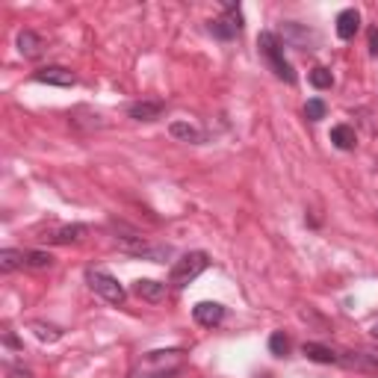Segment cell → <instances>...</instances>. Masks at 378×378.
Returning a JSON list of instances; mask_svg holds the SVG:
<instances>
[{
    "label": "cell",
    "instance_id": "1",
    "mask_svg": "<svg viewBox=\"0 0 378 378\" xmlns=\"http://www.w3.org/2000/svg\"><path fill=\"white\" fill-rule=\"evenodd\" d=\"M119 252L127 257H139V260H151V263H166L175 257V249L169 242H151L145 237H116Z\"/></svg>",
    "mask_w": 378,
    "mask_h": 378
},
{
    "label": "cell",
    "instance_id": "2",
    "mask_svg": "<svg viewBox=\"0 0 378 378\" xmlns=\"http://www.w3.org/2000/svg\"><path fill=\"white\" fill-rule=\"evenodd\" d=\"M257 47H260V57L269 62V69L278 80H284V83H295V71H293V65L284 59V47L281 42H278L275 33H260L257 36Z\"/></svg>",
    "mask_w": 378,
    "mask_h": 378
},
{
    "label": "cell",
    "instance_id": "3",
    "mask_svg": "<svg viewBox=\"0 0 378 378\" xmlns=\"http://www.w3.org/2000/svg\"><path fill=\"white\" fill-rule=\"evenodd\" d=\"M184 358H187L184 349L148 352L142 358V364H139V372H142V378H166V375H175L180 367H184Z\"/></svg>",
    "mask_w": 378,
    "mask_h": 378
},
{
    "label": "cell",
    "instance_id": "4",
    "mask_svg": "<svg viewBox=\"0 0 378 378\" xmlns=\"http://www.w3.org/2000/svg\"><path fill=\"white\" fill-rule=\"evenodd\" d=\"M207 266H210L207 252H189V254H184L180 260H175V266H172V272H169V284H172V287H187V284H192Z\"/></svg>",
    "mask_w": 378,
    "mask_h": 378
},
{
    "label": "cell",
    "instance_id": "5",
    "mask_svg": "<svg viewBox=\"0 0 378 378\" xmlns=\"http://www.w3.org/2000/svg\"><path fill=\"white\" fill-rule=\"evenodd\" d=\"M86 281H89V287L101 295V299H107V302H112V305H122L124 299H127V293H124V287L119 284V278H112L110 272H104V269H89L86 272Z\"/></svg>",
    "mask_w": 378,
    "mask_h": 378
},
{
    "label": "cell",
    "instance_id": "6",
    "mask_svg": "<svg viewBox=\"0 0 378 378\" xmlns=\"http://www.w3.org/2000/svg\"><path fill=\"white\" fill-rule=\"evenodd\" d=\"M210 33L216 39H222V42H231L242 33V15H240V9L231 4V0H225V15L222 18L210 21Z\"/></svg>",
    "mask_w": 378,
    "mask_h": 378
},
{
    "label": "cell",
    "instance_id": "7",
    "mask_svg": "<svg viewBox=\"0 0 378 378\" xmlns=\"http://www.w3.org/2000/svg\"><path fill=\"white\" fill-rule=\"evenodd\" d=\"M33 80L36 83H47V86H74L77 77L71 69H65V65H45V69H39L36 74H33Z\"/></svg>",
    "mask_w": 378,
    "mask_h": 378
},
{
    "label": "cell",
    "instance_id": "8",
    "mask_svg": "<svg viewBox=\"0 0 378 378\" xmlns=\"http://www.w3.org/2000/svg\"><path fill=\"white\" fill-rule=\"evenodd\" d=\"M192 317H195V322H199V325L213 328V325H219L225 319V307L216 305V302H199L192 307Z\"/></svg>",
    "mask_w": 378,
    "mask_h": 378
},
{
    "label": "cell",
    "instance_id": "9",
    "mask_svg": "<svg viewBox=\"0 0 378 378\" xmlns=\"http://www.w3.org/2000/svg\"><path fill=\"white\" fill-rule=\"evenodd\" d=\"M86 234H89V228H86V225H62V228H57V231L45 234L42 240L54 242V245H69V242H80Z\"/></svg>",
    "mask_w": 378,
    "mask_h": 378
},
{
    "label": "cell",
    "instance_id": "10",
    "mask_svg": "<svg viewBox=\"0 0 378 378\" xmlns=\"http://www.w3.org/2000/svg\"><path fill=\"white\" fill-rule=\"evenodd\" d=\"M302 355L307 360H314V364H340V352L331 346H322V343H305Z\"/></svg>",
    "mask_w": 378,
    "mask_h": 378
},
{
    "label": "cell",
    "instance_id": "11",
    "mask_svg": "<svg viewBox=\"0 0 378 378\" xmlns=\"http://www.w3.org/2000/svg\"><path fill=\"white\" fill-rule=\"evenodd\" d=\"M163 112V101H134L127 104V116L134 122H154Z\"/></svg>",
    "mask_w": 378,
    "mask_h": 378
},
{
    "label": "cell",
    "instance_id": "12",
    "mask_svg": "<svg viewBox=\"0 0 378 378\" xmlns=\"http://www.w3.org/2000/svg\"><path fill=\"white\" fill-rule=\"evenodd\" d=\"M134 295H139L142 302H163L166 299V284L160 281H151V278H139V281L134 284Z\"/></svg>",
    "mask_w": 378,
    "mask_h": 378
},
{
    "label": "cell",
    "instance_id": "13",
    "mask_svg": "<svg viewBox=\"0 0 378 378\" xmlns=\"http://www.w3.org/2000/svg\"><path fill=\"white\" fill-rule=\"evenodd\" d=\"M358 30H360V12L358 9H343L337 15V36L340 39H355Z\"/></svg>",
    "mask_w": 378,
    "mask_h": 378
},
{
    "label": "cell",
    "instance_id": "14",
    "mask_svg": "<svg viewBox=\"0 0 378 378\" xmlns=\"http://www.w3.org/2000/svg\"><path fill=\"white\" fill-rule=\"evenodd\" d=\"M42 47H45V42H42L39 33H33V30H21L18 33V51H21L24 59H36L42 54Z\"/></svg>",
    "mask_w": 378,
    "mask_h": 378
},
{
    "label": "cell",
    "instance_id": "15",
    "mask_svg": "<svg viewBox=\"0 0 378 378\" xmlns=\"http://www.w3.org/2000/svg\"><path fill=\"white\" fill-rule=\"evenodd\" d=\"M169 134L175 136V139H180V142H204V134L195 124H189V122H172L169 124Z\"/></svg>",
    "mask_w": 378,
    "mask_h": 378
},
{
    "label": "cell",
    "instance_id": "16",
    "mask_svg": "<svg viewBox=\"0 0 378 378\" xmlns=\"http://www.w3.org/2000/svg\"><path fill=\"white\" fill-rule=\"evenodd\" d=\"M24 266H27V252H21V249H4L0 252V272L4 275L15 272V269H24Z\"/></svg>",
    "mask_w": 378,
    "mask_h": 378
},
{
    "label": "cell",
    "instance_id": "17",
    "mask_svg": "<svg viewBox=\"0 0 378 378\" xmlns=\"http://www.w3.org/2000/svg\"><path fill=\"white\" fill-rule=\"evenodd\" d=\"M331 142L340 148V151H352V148L358 145V136H355V130L349 124H337V127H331Z\"/></svg>",
    "mask_w": 378,
    "mask_h": 378
},
{
    "label": "cell",
    "instance_id": "18",
    "mask_svg": "<svg viewBox=\"0 0 378 378\" xmlns=\"http://www.w3.org/2000/svg\"><path fill=\"white\" fill-rule=\"evenodd\" d=\"M30 331L36 334L39 340H45V343H57V340L62 337V328H57V325H45V322H33V325H30Z\"/></svg>",
    "mask_w": 378,
    "mask_h": 378
},
{
    "label": "cell",
    "instance_id": "19",
    "mask_svg": "<svg viewBox=\"0 0 378 378\" xmlns=\"http://www.w3.org/2000/svg\"><path fill=\"white\" fill-rule=\"evenodd\" d=\"M54 254L51 252H27V269H51Z\"/></svg>",
    "mask_w": 378,
    "mask_h": 378
},
{
    "label": "cell",
    "instance_id": "20",
    "mask_svg": "<svg viewBox=\"0 0 378 378\" xmlns=\"http://www.w3.org/2000/svg\"><path fill=\"white\" fill-rule=\"evenodd\" d=\"M269 352H272L275 358H284V355L290 352V337H287L284 331H275V334L269 337Z\"/></svg>",
    "mask_w": 378,
    "mask_h": 378
},
{
    "label": "cell",
    "instance_id": "21",
    "mask_svg": "<svg viewBox=\"0 0 378 378\" xmlns=\"http://www.w3.org/2000/svg\"><path fill=\"white\" fill-rule=\"evenodd\" d=\"M310 83H314L317 89H331L334 86V77L328 69H322V65H317L314 71H310Z\"/></svg>",
    "mask_w": 378,
    "mask_h": 378
},
{
    "label": "cell",
    "instance_id": "22",
    "mask_svg": "<svg viewBox=\"0 0 378 378\" xmlns=\"http://www.w3.org/2000/svg\"><path fill=\"white\" fill-rule=\"evenodd\" d=\"M325 101H319V98H310V101L305 104V116L310 119V122H319V119H325Z\"/></svg>",
    "mask_w": 378,
    "mask_h": 378
},
{
    "label": "cell",
    "instance_id": "23",
    "mask_svg": "<svg viewBox=\"0 0 378 378\" xmlns=\"http://www.w3.org/2000/svg\"><path fill=\"white\" fill-rule=\"evenodd\" d=\"M370 54L378 57V30H375V27L370 30Z\"/></svg>",
    "mask_w": 378,
    "mask_h": 378
},
{
    "label": "cell",
    "instance_id": "24",
    "mask_svg": "<svg viewBox=\"0 0 378 378\" xmlns=\"http://www.w3.org/2000/svg\"><path fill=\"white\" fill-rule=\"evenodd\" d=\"M9 375H12V378H33L27 370H18V367H12V370H9Z\"/></svg>",
    "mask_w": 378,
    "mask_h": 378
},
{
    "label": "cell",
    "instance_id": "25",
    "mask_svg": "<svg viewBox=\"0 0 378 378\" xmlns=\"http://www.w3.org/2000/svg\"><path fill=\"white\" fill-rule=\"evenodd\" d=\"M4 343H6V346H12V349H21V343H18V340H15L12 334H6V337H4Z\"/></svg>",
    "mask_w": 378,
    "mask_h": 378
},
{
    "label": "cell",
    "instance_id": "26",
    "mask_svg": "<svg viewBox=\"0 0 378 378\" xmlns=\"http://www.w3.org/2000/svg\"><path fill=\"white\" fill-rule=\"evenodd\" d=\"M372 334H375V337H378V322H375V325H372Z\"/></svg>",
    "mask_w": 378,
    "mask_h": 378
},
{
    "label": "cell",
    "instance_id": "27",
    "mask_svg": "<svg viewBox=\"0 0 378 378\" xmlns=\"http://www.w3.org/2000/svg\"><path fill=\"white\" fill-rule=\"evenodd\" d=\"M260 378H272V375H260Z\"/></svg>",
    "mask_w": 378,
    "mask_h": 378
}]
</instances>
